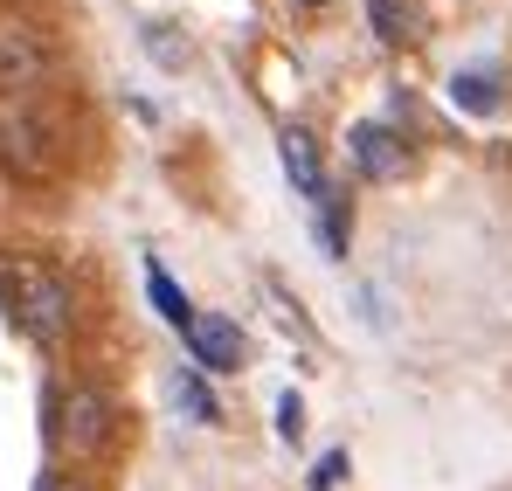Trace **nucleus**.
Masks as SVG:
<instances>
[{"label":"nucleus","instance_id":"2eb2a0df","mask_svg":"<svg viewBox=\"0 0 512 491\" xmlns=\"http://www.w3.org/2000/svg\"><path fill=\"white\" fill-rule=\"evenodd\" d=\"M277 436H284V443H298V436H305V402H298L291 388L277 395Z\"/></svg>","mask_w":512,"mask_h":491},{"label":"nucleus","instance_id":"9b49d317","mask_svg":"<svg viewBox=\"0 0 512 491\" xmlns=\"http://www.w3.org/2000/svg\"><path fill=\"white\" fill-rule=\"evenodd\" d=\"M312 208H319V243H326V256H346V243H353V208H346V194L326 187Z\"/></svg>","mask_w":512,"mask_h":491},{"label":"nucleus","instance_id":"9d476101","mask_svg":"<svg viewBox=\"0 0 512 491\" xmlns=\"http://www.w3.org/2000/svg\"><path fill=\"white\" fill-rule=\"evenodd\" d=\"M450 104L471 111V118H492V111H499V77H492V70H457V77H450Z\"/></svg>","mask_w":512,"mask_h":491},{"label":"nucleus","instance_id":"f03ea898","mask_svg":"<svg viewBox=\"0 0 512 491\" xmlns=\"http://www.w3.org/2000/svg\"><path fill=\"white\" fill-rule=\"evenodd\" d=\"M49 443L63 450V457H97L104 443H111V395L104 388H63L56 402H49Z\"/></svg>","mask_w":512,"mask_h":491},{"label":"nucleus","instance_id":"6e6552de","mask_svg":"<svg viewBox=\"0 0 512 491\" xmlns=\"http://www.w3.org/2000/svg\"><path fill=\"white\" fill-rule=\"evenodd\" d=\"M42 49H35V35H21V28H0V90H28V83H42Z\"/></svg>","mask_w":512,"mask_h":491},{"label":"nucleus","instance_id":"20e7f679","mask_svg":"<svg viewBox=\"0 0 512 491\" xmlns=\"http://www.w3.org/2000/svg\"><path fill=\"white\" fill-rule=\"evenodd\" d=\"M346 153H353V166H360L367 180H402V173H409V146H402V132L381 125V118H360V125L346 132Z\"/></svg>","mask_w":512,"mask_h":491},{"label":"nucleus","instance_id":"0eeeda50","mask_svg":"<svg viewBox=\"0 0 512 491\" xmlns=\"http://www.w3.org/2000/svg\"><path fill=\"white\" fill-rule=\"evenodd\" d=\"M42 146H49V139H42V125H35V118H0V160L14 166L21 180H35V173L49 166Z\"/></svg>","mask_w":512,"mask_h":491},{"label":"nucleus","instance_id":"7ed1b4c3","mask_svg":"<svg viewBox=\"0 0 512 491\" xmlns=\"http://www.w3.org/2000/svg\"><path fill=\"white\" fill-rule=\"evenodd\" d=\"M201 374H236L243 367V326L229 312H194V326L180 332Z\"/></svg>","mask_w":512,"mask_h":491},{"label":"nucleus","instance_id":"f8f14e48","mask_svg":"<svg viewBox=\"0 0 512 491\" xmlns=\"http://www.w3.org/2000/svg\"><path fill=\"white\" fill-rule=\"evenodd\" d=\"M173 402H180V409L194 415V422H208V429L222 422L215 395H208V381H201V367H180V374H173Z\"/></svg>","mask_w":512,"mask_h":491},{"label":"nucleus","instance_id":"1a4fd4ad","mask_svg":"<svg viewBox=\"0 0 512 491\" xmlns=\"http://www.w3.org/2000/svg\"><path fill=\"white\" fill-rule=\"evenodd\" d=\"M146 298H153V312H160L173 332L194 326V305H187V291L167 277V263H160V256H146Z\"/></svg>","mask_w":512,"mask_h":491},{"label":"nucleus","instance_id":"ddd939ff","mask_svg":"<svg viewBox=\"0 0 512 491\" xmlns=\"http://www.w3.org/2000/svg\"><path fill=\"white\" fill-rule=\"evenodd\" d=\"M146 56H153L160 70H187L194 49H187V35H180L173 21H153V28H146Z\"/></svg>","mask_w":512,"mask_h":491},{"label":"nucleus","instance_id":"39448f33","mask_svg":"<svg viewBox=\"0 0 512 491\" xmlns=\"http://www.w3.org/2000/svg\"><path fill=\"white\" fill-rule=\"evenodd\" d=\"M277 160H284V173H291V187L305 194V201H319L333 180H326V160H319V139L305 132V125H284L277 132Z\"/></svg>","mask_w":512,"mask_h":491},{"label":"nucleus","instance_id":"4468645a","mask_svg":"<svg viewBox=\"0 0 512 491\" xmlns=\"http://www.w3.org/2000/svg\"><path fill=\"white\" fill-rule=\"evenodd\" d=\"M346 478H353V457H346V450H326V457L312 464V491H340Z\"/></svg>","mask_w":512,"mask_h":491},{"label":"nucleus","instance_id":"423d86ee","mask_svg":"<svg viewBox=\"0 0 512 491\" xmlns=\"http://www.w3.org/2000/svg\"><path fill=\"white\" fill-rule=\"evenodd\" d=\"M367 28H374L381 42H423L429 7L423 0H367Z\"/></svg>","mask_w":512,"mask_h":491},{"label":"nucleus","instance_id":"f257e3e1","mask_svg":"<svg viewBox=\"0 0 512 491\" xmlns=\"http://www.w3.org/2000/svg\"><path fill=\"white\" fill-rule=\"evenodd\" d=\"M0 305H7V319L28 332L35 346H63V339H70L77 298H70V284H63L49 263H14V270H0Z\"/></svg>","mask_w":512,"mask_h":491},{"label":"nucleus","instance_id":"f3484780","mask_svg":"<svg viewBox=\"0 0 512 491\" xmlns=\"http://www.w3.org/2000/svg\"><path fill=\"white\" fill-rule=\"evenodd\" d=\"M35 491H84V478H70V471H42Z\"/></svg>","mask_w":512,"mask_h":491},{"label":"nucleus","instance_id":"dca6fc26","mask_svg":"<svg viewBox=\"0 0 512 491\" xmlns=\"http://www.w3.org/2000/svg\"><path fill=\"white\" fill-rule=\"evenodd\" d=\"M270 298H277V319H284V326L298 332V339H312V319H305V312H298V298H291V291H284V284H277V277H270Z\"/></svg>","mask_w":512,"mask_h":491},{"label":"nucleus","instance_id":"a211bd4d","mask_svg":"<svg viewBox=\"0 0 512 491\" xmlns=\"http://www.w3.org/2000/svg\"><path fill=\"white\" fill-rule=\"evenodd\" d=\"M312 7H319V0H312Z\"/></svg>","mask_w":512,"mask_h":491}]
</instances>
